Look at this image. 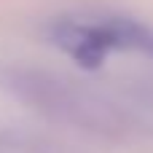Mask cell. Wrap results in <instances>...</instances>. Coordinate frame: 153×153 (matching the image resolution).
I'll use <instances>...</instances> for the list:
<instances>
[{"instance_id": "3957f363", "label": "cell", "mask_w": 153, "mask_h": 153, "mask_svg": "<svg viewBox=\"0 0 153 153\" xmlns=\"http://www.w3.org/2000/svg\"><path fill=\"white\" fill-rule=\"evenodd\" d=\"M140 46H143L148 54H153V35H145V32H143V35H140Z\"/></svg>"}, {"instance_id": "6da1fadb", "label": "cell", "mask_w": 153, "mask_h": 153, "mask_svg": "<svg viewBox=\"0 0 153 153\" xmlns=\"http://www.w3.org/2000/svg\"><path fill=\"white\" fill-rule=\"evenodd\" d=\"M3 86L27 108L67 126L102 137H118L126 129V116L113 100L67 75L40 67H8L3 73Z\"/></svg>"}, {"instance_id": "7a4b0ae2", "label": "cell", "mask_w": 153, "mask_h": 153, "mask_svg": "<svg viewBox=\"0 0 153 153\" xmlns=\"http://www.w3.org/2000/svg\"><path fill=\"white\" fill-rule=\"evenodd\" d=\"M137 100L143 102V108L151 113V118H153V83H143L137 89Z\"/></svg>"}]
</instances>
